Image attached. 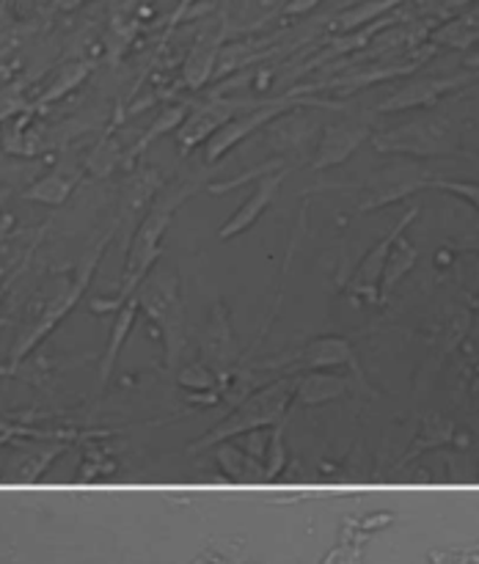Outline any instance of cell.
Masks as SVG:
<instances>
[{"instance_id": "ffe728a7", "label": "cell", "mask_w": 479, "mask_h": 564, "mask_svg": "<svg viewBox=\"0 0 479 564\" xmlns=\"http://www.w3.org/2000/svg\"><path fill=\"white\" fill-rule=\"evenodd\" d=\"M402 3H405V0H361L358 6L339 11V14L334 17V22H330V28H334L336 33H352L358 31V28H367L372 25V22L389 17V11H394L396 6Z\"/></svg>"}, {"instance_id": "ba28073f", "label": "cell", "mask_w": 479, "mask_h": 564, "mask_svg": "<svg viewBox=\"0 0 479 564\" xmlns=\"http://www.w3.org/2000/svg\"><path fill=\"white\" fill-rule=\"evenodd\" d=\"M429 171L422 169V165H413V163H400V165H391V169L378 171L369 182V191L367 198L361 202L358 213H369V209H380V207H389V204L402 202L407 198L411 193L422 191V187H429Z\"/></svg>"}, {"instance_id": "8d00e7d4", "label": "cell", "mask_w": 479, "mask_h": 564, "mask_svg": "<svg viewBox=\"0 0 479 564\" xmlns=\"http://www.w3.org/2000/svg\"><path fill=\"white\" fill-rule=\"evenodd\" d=\"M146 3H149V0H146Z\"/></svg>"}, {"instance_id": "d590c367", "label": "cell", "mask_w": 479, "mask_h": 564, "mask_svg": "<svg viewBox=\"0 0 479 564\" xmlns=\"http://www.w3.org/2000/svg\"><path fill=\"white\" fill-rule=\"evenodd\" d=\"M468 9H471V11H473V14H477V17H479V3H473V6H468Z\"/></svg>"}, {"instance_id": "7402d4cb", "label": "cell", "mask_w": 479, "mask_h": 564, "mask_svg": "<svg viewBox=\"0 0 479 564\" xmlns=\"http://www.w3.org/2000/svg\"><path fill=\"white\" fill-rule=\"evenodd\" d=\"M160 185H163V180H160L157 171H141V174L132 176V180L127 182L124 198H121V213H119V218H116V224L119 226L124 224L127 215L141 213V218H143V215H146V209L152 207V204H149V198L160 191Z\"/></svg>"}, {"instance_id": "d6986e66", "label": "cell", "mask_w": 479, "mask_h": 564, "mask_svg": "<svg viewBox=\"0 0 479 564\" xmlns=\"http://www.w3.org/2000/svg\"><path fill=\"white\" fill-rule=\"evenodd\" d=\"M61 452H64V444L39 446V449L22 452L20 460L9 463V468L3 471V482H22V485L36 482V479H42V474L53 466V460L61 455Z\"/></svg>"}, {"instance_id": "484cf974", "label": "cell", "mask_w": 479, "mask_h": 564, "mask_svg": "<svg viewBox=\"0 0 479 564\" xmlns=\"http://www.w3.org/2000/svg\"><path fill=\"white\" fill-rule=\"evenodd\" d=\"M218 463L224 468V474L235 482H246V479H264V468L257 466L248 455H242L237 446L220 444L218 449Z\"/></svg>"}, {"instance_id": "9c48e42d", "label": "cell", "mask_w": 479, "mask_h": 564, "mask_svg": "<svg viewBox=\"0 0 479 564\" xmlns=\"http://www.w3.org/2000/svg\"><path fill=\"white\" fill-rule=\"evenodd\" d=\"M257 105L259 102H248V99H242V102L240 99H215V102L198 105L193 113H187V119L176 130L182 154H187L198 143L209 141L220 127H226L231 119L240 116V108H257Z\"/></svg>"}, {"instance_id": "5b68a950", "label": "cell", "mask_w": 479, "mask_h": 564, "mask_svg": "<svg viewBox=\"0 0 479 564\" xmlns=\"http://www.w3.org/2000/svg\"><path fill=\"white\" fill-rule=\"evenodd\" d=\"M383 154H411V158H449L460 149V135L449 119H422L385 130L372 138Z\"/></svg>"}, {"instance_id": "f546056e", "label": "cell", "mask_w": 479, "mask_h": 564, "mask_svg": "<svg viewBox=\"0 0 479 564\" xmlns=\"http://www.w3.org/2000/svg\"><path fill=\"white\" fill-rule=\"evenodd\" d=\"M28 108H31V105L25 102V80L11 83V86H6L3 91H0V124L9 119H17V116L25 113Z\"/></svg>"}, {"instance_id": "9a60e30c", "label": "cell", "mask_w": 479, "mask_h": 564, "mask_svg": "<svg viewBox=\"0 0 479 564\" xmlns=\"http://www.w3.org/2000/svg\"><path fill=\"white\" fill-rule=\"evenodd\" d=\"M138 314H141V306H138L135 295H132L124 306L116 308L113 312V325H110L108 345H105L102 358H99V389H105V386H108L110 375H113V369H116V361H119L121 350H124V341L130 339L132 325H135Z\"/></svg>"}, {"instance_id": "4316f807", "label": "cell", "mask_w": 479, "mask_h": 564, "mask_svg": "<svg viewBox=\"0 0 479 564\" xmlns=\"http://www.w3.org/2000/svg\"><path fill=\"white\" fill-rule=\"evenodd\" d=\"M176 383H179L182 389L196 391V394H204V391L218 389V375H215L213 369H209L204 361H196V364H190V367H185L179 375H176Z\"/></svg>"}, {"instance_id": "f1b7e54d", "label": "cell", "mask_w": 479, "mask_h": 564, "mask_svg": "<svg viewBox=\"0 0 479 564\" xmlns=\"http://www.w3.org/2000/svg\"><path fill=\"white\" fill-rule=\"evenodd\" d=\"M286 466V449H284V422L275 424L273 433L268 438V455H264V479H275Z\"/></svg>"}, {"instance_id": "4fadbf2b", "label": "cell", "mask_w": 479, "mask_h": 564, "mask_svg": "<svg viewBox=\"0 0 479 564\" xmlns=\"http://www.w3.org/2000/svg\"><path fill=\"white\" fill-rule=\"evenodd\" d=\"M237 356H240V352H237L235 334H231L229 328V317H226V308L218 303V306L209 312L207 334H204L202 345V361L220 378V375H229Z\"/></svg>"}, {"instance_id": "7c38bea8", "label": "cell", "mask_w": 479, "mask_h": 564, "mask_svg": "<svg viewBox=\"0 0 479 564\" xmlns=\"http://www.w3.org/2000/svg\"><path fill=\"white\" fill-rule=\"evenodd\" d=\"M372 135V127L367 121H345V124H330L323 132V141H319L317 154H314V171L334 169L341 165L345 160H350L352 154L361 149L363 141H369Z\"/></svg>"}, {"instance_id": "5bb4252c", "label": "cell", "mask_w": 479, "mask_h": 564, "mask_svg": "<svg viewBox=\"0 0 479 564\" xmlns=\"http://www.w3.org/2000/svg\"><path fill=\"white\" fill-rule=\"evenodd\" d=\"M336 367H352L358 369L356 352H352V345L341 336H319V339L308 341L306 350L297 356L292 372H325V369Z\"/></svg>"}, {"instance_id": "e575fe53", "label": "cell", "mask_w": 479, "mask_h": 564, "mask_svg": "<svg viewBox=\"0 0 479 564\" xmlns=\"http://www.w3.org/2000/svg\"><path fill=\"white\" fill-rule=\"evenodd\" d=\"M462 64H466V69H479V50H473V53H468Z\"/></svg>"}, {"instance_id": "1f68e13d", "label": "cell", "mask_w": 479, "mask_h": 564, "mask_svg": "<svg viewBox=\"0 0 479 564\" xmlns=\"http://www.w3.org/2000/svg\"><path fill=\"white\" fill-rule=\"evenodd\" d=\"M323 3V0H286L284 3V17H297V14H308L312 9H317V6Z\"/></svg>"}, {"instance_id": "ac0fdd59", "label": "cell", "mask_w": 479, "mask_h": 564, "mask_svg": "<svg viewBox=\"0 0 479 564\" xmlns=\"http://www.w3.org/2000/svg\"><path fill=\"white\" fill-rule=\"evenodd\" d=\"M429 44L451 50H468L471 44H479V17L471 9L449 17L444 25H438L429 33Z\"/></svg>"}, {"instance_id": "2e32d148", "label": "cell", "mask_w": 479, "mask_h": 564, "mask_svg": "<svg viewBox=\"0 0 479 564\" xmlns=\"http://www.w3.org/2000/svg\"><path fill=\"white\" fill-rule=\"evenodd\" d=\"M220 55V33H213V36H202L193 50L187 53L185 64H182V83L187 88H202L207 86L209 77H215V66H218Z\"/></svg>"}, {"instance_id": "603a6c76", "label": "cell", "mask_w": 479, "mask_h": 564, "mask_svg": "<svg viewBox=\"0 0 479 564\" xmlns=\"http://www.w3.org/2000/svg\"><path fill=\"white\" fill-rule=\"evenodd\" d=\"M75 185L77 174H61V171H53V174H47L44 180H36L33 185H28L20 196L28 198V202H42L50 204V207H58V204H64L66 198L72 196Z\"/></svg>"}, {"instance_id": "3957f363", "label": "cell", "mask_w": 479, "mask_h": 564, "mask_svg": "<svg viewBox=\"0 0 479 564\" xmlns=\"http://www.w3.org/2000/svg\"><path fill=\"white\" fill-rule=\"evenodd\" d=\"M138 306L146 314L149 323L157 328L160 341H163V358L165 367L174 369L179 364L182 350H185V306H182L179 292V273L168 264H157L152 273L146 275L135 292Z\"/></svg>"}, {"instance_id": "cb8c5ba5", "label": "cell", "mask_w": 479, "mask_h": 564, "mask_svg": "<svg viewBox=\"0 0 479 564\" xmlns=\"http://www.w3.org/2000/svg\"><path fill=\"white\" fill-rule=\"evenodd\" d=\"M91 69H94L91 61H69V64H64L58 69V75L53 77V83L44 88V94L31 105V108H42V105L58 102L61 97H66L69 91H75V88L80 86L88 75H91Z\"/></svg>"}, {"instance_id": "836d02e7", "label": "cell", "mask_w": 479, "mask_h": 564, "mask_svg": "<svg viewBox=\"0 0 479 564\" xmlns=\"http://www.w3.org/2000/svg\"><path fill=\"white\" fill-rule=\"evenodd\" d=\"M50 3H53L58 11H72V9H77L80 3H86V0H50Z\"/></svg>"}, {"instance_id": "83f0119b", "label": "cell", "mask_w": 479, "mask_h": 564, "mask_svg": "<svg viewBox=\"0 0 479 564\" xmlns=\"http://www.w3.org/2000/svg\"><path fill=\"white\" fill-rule=\"evenodd\" d=\"M451 438H455V427H451L449 422H444V419H427V422H424V433L418 435L416 444H413V449L402 457V463L411 460L413 452H422V449H427V446H435V444H451Z\"/></svg>"}, {"instance_id": "44dd1931", "label": "cell", "mask_w": 479, "mask_h": 564, "mask_svg": "<svg viewBox=\"0 0 479 564\" xmlns=\"http://www.w3.org/2000/svg\"><path fill=\"white\" fill-rule=\"evenodd\" d=\"M416 262H418L416 248L407 242L405 235L396 237V242L391 246L389 262H385L383 279H380V303H389L391 292H394L396 284H400V281L405 279L413 268H416Z\"/></svg>"}, {"instance_id": "7a4b0ae2", "label": "cell", "mask_w": 479, "mask_h": 564, "mask_svg": "<svg viewBox=\"0 0 479 564\" xmlns=\"http://www.w3.org/2000/svg\"><path fill=\"white\" fill-rule=\"evenodd\" d=\"M193 191H196V182H187V185H179L176 191L163 193V196L146 209V215H143L141 224H138L135 235H132V246L127 248L124 253V270H121L119 290H116V295L108 297V301H105V297H94L91 312H116V308H121L132 295H135L138 286L146 281V275L157 268L165 231H168L176 209L190 198Z\"/></svg>"}, {"instance_id": "8992f818", "label": "cell", "mask_w": 479, "mask_h": 564, "mask_svg": "<svg viewBox=\"0 0 479 564\" xmlns=\"http://www.w3.org/2000/svg\"><path fill=\"white\" fill-rule=\"evenodd\" d=\"M306 105H317V108H339L336 102H323V99H301L295 91L286 94L281 99H270V102H259L253 110H246L242 116L231 119L229 124L220 127L213 138L207 141V163H215L218 158H224L235 143H240L242 138L253 135L257 130H262L264 124H270L273 119L284 116L292 108H306Z\"/></svg>"}, {"instance_id": "8fae6325", "label": "cell", "mask_w": 479, "mask_h": 564, "mask_svg": "<svg viewBox=\"0 0 479 564\" xmlns=\"http://www.w3.org/2000/svg\"><path fill=\"white\" fill-rule=\"evenodd\" d=\"M286 174H290V171L279 169L268 176H259L257 185H253V191H251V196H248L246 202H242L240 207L231 213V218H226V224L218 229V240L229 242V240H235L237 235H242V231L251 229V226L262 218L264 209L273 204L275 193H279V187L284 185Z\"/></svg>"}, {"instance_id": "4dcf8cb0", "label": "cell", "mask_w": 479, "mask_h": 564, "mask_svg": "<svg viewBox=\"0 0 479 564\" xmlns=\"http://www.w3.org/2000/svg\"><path fill=\"white\" fill-rule=\"evenodd\" d=\"M429 187H438V191L451 193V196L462 198V202L471 204L479 213V182H457V180H433Z\"/></svg>"}, {"instance_id": "277c9868", "label": "cell", "mask_w": 479, "mask_h": 564, "mask_svg": "<svg viewBox=\"0 0 479 564\" xmlns=\"http://www.w3.org/2000/svg\"><path fill=\"white\" fill-rule=\"evenodd\" d=\"M292 397H295L292 380H275V383L264 386L262 391H257V394L248 397L246 402H240L224 422L215 424L213 430H207V433L202 435V441H196V444L190 446V452H204L209 449V446H220L229 438L253 433V430L275 427V424L284 422L286 405L292 402Z\"/></svg>"}, {"instance_id": "6da1fadb", "label": "cell", "mask_w": 479, "mask_h": 564, "mask_svg": "<svg viewBox=\"0 0 479 564\" xmlns=\"http://www.w3.org/2000/svg\"><path fill=\"white\" fill-rule=\"evenodd\" d=\"M116 229H119V224L110 226L102 237H97V240L88 246V251L80 257V262H77L72 279L53 281V284H50V290L42 295V301L31 303V308H28L25 328H22V334L17 336L14 345H11L9 369H14L22 358L31 356V350H36V345H42V341L53 334L55 325H58L64 317H69L72 308L80 303V297L86 295L88 284H91L94 273H97L99 259H102L105 248H108V242L113 240Z\"/></svg>"}, {"instance_id": "e0dca14e", "label": "cell", "mask_w": 479, "mask_h": 564, "mask_svg": "<svg viewBox=\"0 0 479 564\" xmlns=\"http://www.w3.org/2000/svg\"><path fill=\"white\" fill-rule=\"evenodd\" d=\"M350 389V380L345 375H336V372H306V378L295 386V397L292 400L297 405H306V408H317L325 405V402H334L339 397L347 394Z\"/></svg>"}, {"instance_id": "d6a6232c", "label": "cell", "mask_w": 479, "mask_h": 564, "mask_svg": "<svg viewBox=\"0 0 479 564\" xmlns=\"http://www.w3.org/2000/svg\"><path fill=\"white\" fill-rule=\"evenodd\" d=\"M196 3H198V0H179V3H176V9L171 11V17H168V28H165V33L174 31V28L179 25V22L185 20L187 14H190V9H193V6H196Z\"/></svg>"}, {"instance_id": "30bf717a", "label": "cell", "mask_w": 479, "mask_h": 564, "mask_svg": "<svg viewBox=\"0 0 479 564\" xmlns=\"http://www.w3.org/2000/svg\"><path fill=\"white\" fill-rule=\"evenodd\" d=\"M473 80V72H462V75H446V77H422V80H413L407 86L396 88L391 97H385L378 105V113H400V110H416V108H429V105L438 102L444 94L455 91V88L466 86Z\"/></svg>"}, {"instance_id": "52a82bcc", "label": "cell", "mask_w": 479, "mask_h": 564, "mask_svg": "<svg viewBox=\"0 0 479 564\" xmlns=\"http://www.w3.org/2000/svg\"><path fill=\"white\" fill-rule=\"evenodd\" d=\"M416 215H418V207L407 209V213L402 215V218L396 220L389 231H385L383 240H380L378 246H374L372 251H369L367 257L358 262L356 273H352V279H350V286H347L352 297H358V301H363V303H380V279H383V270H385V262H389L391 246L396 242V237L405 235V229L413 224V218H416Z\"/></svg>"}, {"instance_id": "d4e9b609", "label": "cell", "mask_w": 479, "mask_h": 564, "mask_svg": "<svg viewBox=\"0 0 479 564\" xmlns=\"http://www.w3.org/2000/svg\"><path fill=\"white\" fill-rule=\"evenodd\" d=\"M185 119H187V108H185V105H174V108H165L163 113H160L157 119H154V124L149 127V130L143 132V135L138 138L135 143H132V149H130V152H127V160H135L138 154H143V149L152 147V143L157 141V138H163V135H168V132L179 130L182 121H185Z\"/></svg>"}]
</instances>
